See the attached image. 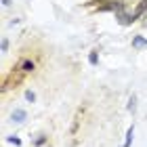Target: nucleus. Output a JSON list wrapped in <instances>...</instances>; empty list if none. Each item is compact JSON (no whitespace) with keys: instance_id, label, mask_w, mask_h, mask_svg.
<instances>
[{"instance_id":"obj_1","label":"nucleus","mask_w":147,"mask_h":147,"mask_svg":"<svg viewBox=\"0 0 147 147\" xmlns=\"http://www.w3.org/2000/svg\"><path fill=\"white\" fill-rule=\"evenodd\" d=\"M23 76H25V74H23L21 69H19V67H15V69H13V71L9 74V76H6V78L2 80V88H0V90L6 92L9 88H13V86L21 84V82H23Z\"/></svg>"},{"instance_id":"obj_2","label":"nucleus","mask_w":147,"mask_h":147,"mask_svg":"<svg viewBox=\"0 0 147 147\" xmlns=\"http://www.w3.org/2000/svg\"><path fill=\"white\" fill-rule=\"evenodd\" d=\"M19 69H21L23 74H32L36 69V63L32 61V59H21V61H19V65H17Z\"/></svg>"},{"instance_id":"obj_3","label":"nucleus","mask_w":147,"mask_h":147,"mask_svg":"<svg viewBox=\"0 0 147 147\" xmlns=\"http://www.w3.org/2000/svg\"><path fill=\"white\" fill-rule=\"evenodd\" d=\"M116 19H118L120 25H132V23H135V19H132V13H130V15H128V13H118Z\"/></svg>"},{"instance_id":"obj_4","label":"nucleus","mask_w":147,"mask_h":147,"mask_svg":"<svg viewBox=\"0 0 147 147\" xmlns=\"http://www.w3.org/2000/svg\"><path fill=\"white\" fill-rule=\"evenodd\" d=\"M145 11H147V0H141V2H139V4L135 6V11H132V19H135V21H137V19L141 17V15H143Z\"/></svg>"},{"instance_id":"obj_5","label":"nucleus","mask_w":147,"mask_h":147,"mask_svg":"<svg viewBox=\"0 0 147 147\" xmlns=\"http://www.w3.org/2000/svg\"><path fill=\"white\" fill-rule=\"evenodd\" d=\"M132 139H135V124L128 126V130H126V139H124V145L122 147H130L132 145Z\"/></svg>"},{"instance_id":"obj_6","label":"nucleus","mask_w":147,"mask_h":147,"mask_svg":"<svg viewBox=\"0 0 147 147\" xmlns=\"http://www.w3.org/2000/svg\"><path fill=\"white\" fill-rule=\"evenodd\" d=\"M132 46H135V49H147V40L143 36H135L132 38Z\"/></svg>"},{"instance_id":"obj_7","label":"nucleus","mask_w":147,"mask_h":147,"mask_svg":"<svg viewBox=\"0 0 147 147\" xmlns=\"http://www.w3.org/2000/svg\"><path fill=\"white\" fill-rule=\"evenodd\" d=\"M25 118H28L25 109H15V111H13V120H15V122H23Z\"/></svg>"},{"instance_id":"obj_8","label":"nucleus","mask_w":147,"mask_h":147,"mask_svg":"<svg viewBox=\"0 0 147 147\" xmlns=\"http://www.w3.org/2000/svg\"><path fill=\"white\" fill-rule=\"evenodd\" d=\"M46 141H49V137H46L44 132H40V135H36V139H34V145H36V147H42Z\"/></svg>"},{"instance_id":"obj_9","label":"nucleus","mask_w":147,"mask_h":147,"mask_svg":"<svg viewBox=\"0 0 147 147\" xmlns=\"http://www.w3.org/2000/svg\"><path fill=\"white\" fill-rule=\"evenodd\" d=\"M88 63H90V65H97V63H99V51H90V55H88Z\"/></svg>"},{"instance_id":"obj_10","label":"nucleus","mask_w":147,"mask_h":147,"mask_svg":"<svg viewBox=\"0 0 147 147\" xmlns=\"http://www.w3.org/2000/svg\"><path fill=\"white\" fill-rule=\"evenodd\" d=\"M135 109H137V97L132 95L130 101H128V111H135Z\"/></svg>"},{"instance_id":"obj_11","label":"nucleus","mask_w":147,"mask_h":147,"mask_svg":"<svg viewBox=\"0 0 147 147\" xmlns=\"http://www.w3.org/2000/svg\"><path fill=\"white\" fill-rule=\"evenodd\" d=\"M25 99H28L30 103H34L36 101V92L34 90H25Z\"/></svg>"},{"instance_id":"obj_12","label":"nucleus","mask_w":147,"mask_h":147,"mask_svg":"<svg viewBox=\"0 0 147 147\" xmlns=\"http://www.w3.org/2000/svg\"><path fill=\"white\" fill-rule=\"evenodd\" d=\"M6 141H9V143H13V145H21V139H19V137H15V135H13V137H6Z\"/></svg>"},{"instance_id":"obj_13","label":"nucleus","mask_w":147,"mask_h":147,"mask_svg":"<svg viewBox=\"0 0 147 147\" xmlns=\"http://www.w3.org/2000/svg\"><path fill=\"white\" fill-rule=\"evenodd\" d=\"M78 124H80V118L76 116V118H74V124H71V135H76V132H78Z\"/></svg>"},{"instance_id":"obj_14","label":"nucleus","mask_w":147,"mask_h":147,"mask_svg":"<svg viewBox=\"0 0 147 147\" xmlns=\"http://www.w3.org/2000/svg\"><path fill=\"white\" fill-rule=\"evenodd\" d=\"M0 49H2V53H6V51H9V40H2V42H0Z\"/></svg>"},{"instance_id":"obj_15","label":"nucleus","mask_w":147,"mask_h":147,"mask_svg":"<svg viewBox=\"0 0 147 147\" xmlns=\"http://www.w3.org/2000/svg\"><path fill=\"white\" fill-rule=\"evenodd\" d=\"M99 2H113V0H92L90 4H97V6H99Z\"/></svg>"},{"instance_id":"obj_16","label":"nucleus","mask_w":147,"mask_h":147,"mask_svg":"<svg viewBox=\"0 0 147 147\" xmlns=\"http://www.w3.org/2000/svg\"><path fill=\"white\" fill-rule=\"evenodd\" d=\"M145 25H147V23H145Z\"/></svg>"}]
</instances>
